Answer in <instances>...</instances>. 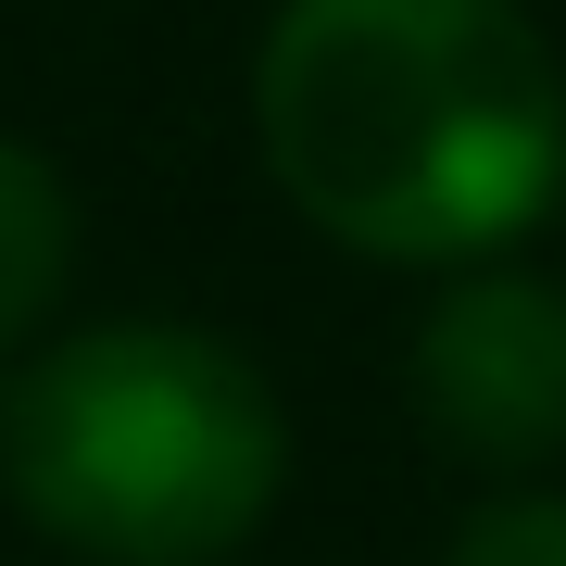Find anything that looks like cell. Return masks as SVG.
Instances as JSON below:
<instances>
[{"instance_id":"obj_1","label":"cell","mask_w":566,"mask_h":566,"mask_svg":"<svg viewBox=\"0 0 566 566\" xmlns=\"http://www.w3.org/2000/svg\"><path fill=\"white\" fill-rule=\"evenodd\" d=\"M252 139L365 264H491L566 189V63L516 0H277Z\"/></svg>"},{"instance_id":"obj_2","label":"cell","mask_w":566,"mask_h":566,"mask_svg":"<svg viewBox=\"0 0 566 566\" xmlns=\"http://www.w3.org/2000/svg\"><path fill=\"white\" fill-rule=\"evenodd\" d=\"M0 491L76 566H227L290 491V416L240 340L102 315L0 378Z\"/></svg>"},{"instance_id":"obj_3","label":"cell","mask_w":566,"mask_h":566,"mask_svg":"<svg viewBox=\"0 0 566 566\" xmlns=\"http://www.w3.org/2000/svg\"><path fill=\"white\" fill-rule=\"evenodd\" d=\"M403 390L428 416V441L465 453V465H528L566 453V290L528 277V264H453V290L416 315V353H403Z\"/></svg>"},{"instance_id":"obj_4","label":"cell","mask_w":566,"mask_h":566,"mask_svg":"<svg viewBox=\"0 0 566 566\" xmlns=\"http://www.w3.org/2000/svg\"><path fill=\"white\" fill-rule=\"evenodd\" d=\"M63 290H76V189L39 139L0 126V365H25L51 340Z\"/></svg>"},{"instance_id":"obj_5","label":"cell","mask_w":566,"mask_h":566,"mask_svg":"<svg viewBox=\"0 0 566 566\" xmlns=\"http://www.w3.org/2000/svg\"><path fill=\"white\" fill-rule=\"evenodd\" d=\"M441 566H566V491H491L479 516L453 528V554Z\"/></svg>"}]
</instances>
